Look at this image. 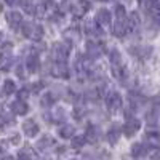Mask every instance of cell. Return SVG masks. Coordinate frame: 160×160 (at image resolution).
Returning a JSON list of instances; mask_svg holds the SVG:
<instances>
[{"label":"cell","instance_id":"cell-1","mask_svg":"<svg viewBox=\"0 0 160 160\" xmlns=\"http://www.w3.org/2000/svg\"><path fill=\"white\" fill-rule=\"evenodd\" d=\"M21 32L26 38L32 40V42H40L43 38V28L38 22H34V21H26Z\"/></svg>","mask_w":160,"mask_h":160},{"label":"cell","instance_id":"cell-2","mask_svg":"<svg viewBox=\"0 0 160 160\" xmlns=\"http://www.w3.org/2000/svg\"><path fill=\"white\" fill-rule=\"evenodd\" d=\"M71 45L66 42H55L51 45V58L53 61H59V62H66L71 55Z\"/></svg>","mask_w":160,"mask_h":160},{"label":"cell","instance_id":"cell-3","mask_svg":"<svg viewBox=\"0 0 160 160\" xmlns=\"http://www.w3.org/2000/svg\"><path fill=\"white\" fill-rule=\"evenodd\" d=\"M50 74L55 77V78L68 80V78H71V68L68 66V62L53 61L51 66H50Z\"/></svg>","mask_w":160,"mask_h":160},{"label":"cell","instance_id":"cell-4","mask_svg":"<svg viewBox=\"0 0 160 160\" xmlns=\"http://www.w3.org/2000/svg\"><path fill=\"white\" fill-rule=\"evenodd\" d=\"M5 21L7 24L10 26V28L15 31V32H19L22 29V26H24V18H22V13L16 11V10H10L5 13Z\"/></svg>","mask_w":160,"mask_h":160},{"label":"cell","instance_id":"cell-5","mask_svg":"<svg viewBox=\"0 0 160 160\" xmlns=\"http://www.w3.org/2000/svg\"><path fill=\"white\" fill-rule=\"evenodd\" d=\"M102 53H104V45L99 43L98 40H88V42H87V45H85V55L91 61L99 59L102 56Z\"/></svg>","mask_w":160,"mask_h":160},{"label":"cell","instance_id":"cell-6","mask_svg":"<svg viewBox=\"0 0 160 160\" xmlns=\"http://www.w3.org/2000/svg\"><path fill=\"white\" fill-rule=\"evenodd\" d=\"M68 10L72 13V16L75 19H80V18H83L87 13L91 10V2H90V0H78L77 3L69 5Z\"/></svg>","mask_w":160,"mask_h":160},{"label":"cell","instance_id":"cell-7","mask_svg":"<svg viewBox=\"0 0 160 160\" xmlns=\"http://www.w3.org/2000/svg\"><path fill=\"white\" fill-rule=\"evenodd\" d=\"M106 106H108V109L115 112V111H120L123 108V98L120 95L118 91H109L108 95H106Z\"/></svg>","mask_w":160,"mask_h":160},{"label":"cell","instance_id":"cell-8","mask_svg":"<svg viewBox=\"0 0 160 160\" xmlns=\"http://www.w3.org/2000/svg\"><path fill=\"white\" fill-rule=\"evenodd\" d=\"M139 128H141V122L138 118L131 117V118H127V122L122 125V133L127 138H131V136H135L136 133L139 131Z\"/></svg>","mask_w":160,"mask_h":160},{"label":"cell","instance_id":"cell-9","mask_svg":"<svg viewBox=\"0 0 160 160\" xmlns=\"http://www.w3.org/2000/svg\"><path fill=\"white\" fill-rule=\"evenodd\" d=\"M29 104L26 102L24 99H15L11 104H10V111H11V114L13 115H19V117H22V115H28L29 114Z\"/></svg>","mask_w":160,"mask_h":160},{"label":"cell","instance_id":"cell-10","mask_svg":"<svg viewBox=\"0 0 160 160\" xmlns=\"http://www.w3.org/2000/svg\"><path fill=\"white\" fill-rule=\"evenodd\" d=\"M83 136H85V139H87L88 142L96 144V142H99V139H101V128H99L98 125H95V123H88Z\"/></svg>","mask_w":160,"mask_h":160},{"label":"cell","instance_id":"cell-11","mask_svg":"<svg viewBox=\"0 0 160 160\" xmlns=\"http://www.w3.org/2000/svg\"><path fill=\"white\" fill-rule=\"evenodd\" d=\"M22 133L28 138H35L40 133V127H38V123L35 122L34 118H28V120L22 122Z\"/></svg>","mask_w":160,"mask_h":160},{"label":"cell","instance_id":"cell-12","mask_svg":"<svg viewBox=\"0 0 160 160\" xmlns=\"http://www.w3.org/2000/svg\"><path fill=\"white\" fill-rule=\"evenodd\" d=\"M83 32L88 34V35H93V37H101L104 34L102 31V26H99L95 19H91V21H87L85 26H83Z\"/></svg>","mask_w":160,"mask_h":160},{"label":"cell","instance_id":"cell-13","mask_svg":"<svg viewBox=\"0 0 160 160\" xmlns=\"http://www.w3.org/2000/svg\"><path fill=\"white\" fill-rule=\"evenodd\" d=\"M24 66H26V69H28L29 74H37V72L40 71V66H42V62H40L38 55H28Z\"/></svg>","mask_w":160,"mask_h":160},{"label":"cell","instance_id":"cell-14","mask_svg":"<svg viewBox=\"0 0 160 160\" xmlns=\"http://www.w3.org/2000/svg\"><path fill=\"white\" fill-rule=\"evenodd\" d=\"M144 139H146V144H148L151 149H157L158 146H160V133L157 130L151 128V130L146 131Z\"/></svg>","mask_w":160,"mask_h":160},{"label":"cell","instance_id":"cell-15","mask_svg":"<svg viewBox=\"0 0 160 160\" xmlns=\"http://www.w3.org/2000/svg\"><path fill=\"white\" fill-rule=\"evenodd\" d=\"M130 53L135 58H149L152 53V47L151 45H136V47H130Z\"/></svg>","mask_w":160,"mask_h":160},{"label":"cell","instance_id":"cell-16","mask_svg":"<svg viewBox=\"0 0 160 160\" xmlns=\"http://www.w3.org/2000/svg\"><path fill=\"white\" fill-rule=\"evenodd\" d=\"M95 21L99 26H109L112 24V13L108 8H99L95 15Z\"/></svg>","mask_w":160,"mask_h":160},{"label":"cell","instance_id":"cell-17","mask_svg":"<svg viewBox=\"0 0 160 160\" xmlns=\"http://www.w3.org/2000/svg\"><path fill=\"white\" fill-rule=\"evenodd\" d=\"M112 74L114 77L120 82V85H128V78H130V72L125 66H120V68H112Z\"/></svg>","mask_w":160,"mask_h":160},{"label":"cell","instance_id":"cell-18","mask_svg":"<svg viewBox=\"0 0 160 160\" xmlns=\"http://www.w3.org/2000/svg\"><path fill=\"white\" fill-rule=\"evenodd\" d=\"M128 32H130V28H128L127 19H125V21H115V22H114V26H112V34H114L115 37L122 38V37H125Z\"/></svg>","mask_w":160,"mask_h":160},{"label":"cell","instance_id":"cell-19","mask_svg":"<svg viewBox=\"0 0 160 160\" xmlns=\"http://www.w3.org/2000/svg\"><path fill=\"white\" fill-rule=\"evenodd\" d=\"M108 58H109V62H111L112 68H120V66H123L122 53H120L117 48H111V50H108Z\"/></svg>","mask_w":160,"mask_h":160},{"label":"cell","instance_id":"cell-20","mask_svg":"<svg viewBox=\"0 0 160 160\" xmlns=\"http://www.w3.org/2000/svg\"><path fill=\"white\" fill-rule=\"evenodd\" d=\"M149 146L148 144H144V142H135L131 146V155L135 157V158H141V157H146L149 152Z\"/></svg>","mask_w":160,"mask_h":160},{"label":"cell","instance_id":"cell-21","mask_svg":"<svg viewBox=\"0 0 160 160\" xmlns=\"http://www.w3.org/2000/svg\"><path fill=\"white\" fill-rule=\"evenodd\" d=\"M120 136H122V128H120L118 125H112L109 130H108V135H106V138H108V142L111 146H115L120 139Z\"/></svg>","mask_w":160,"mask_h":160},{"label":"cell","instance_id":"cell-22","mask_svg":"<svg viewBox=\"0 0 160 160\" xmlns=\"http://www.w3.org/2000/svg\"><path fill=\"white\" fill-rule=\"evenodd\" d=\"M13 66V55L11 51H5L0 53V71L2 72H8Z\"/></svg>","mask_w":160,"mask_h":160},{"label":"cell","instance_id":"cell-23","mask_svg":"<svg viewBox=\"0 0 160 160\" xmlns=\"http://www.w3.org/2000/svg\"><path fill=\"white\" fill-rule=\"evenodd\" d=\"M66 118H68V112H66V109L64 108H56L50 115V122L58 125V123L66 122Z\"/></svg>","mask_w":160,"mask_h":160},{"label":"cell","instance_id":"cell-24","mask_svg":"<svg viewBox=\"0 0 160 160\" xmlns=\"http://www.w3.org/2000/svg\"><path fill=\"white\" fill-rule=\"evenodd\" d=\"M58 136L62 138V139H72L75 136V127L71 125V123H64L58 130Z\"/></svg>","mask_w":160,"mask_h":160},{"label":"cell","instance_id":"cell-25","mask_svg":"<svg viewBox=\"0 0 160 160\" xmlns=\"http://www.w3.org/2000/svg\"><path fill=\"white\" fill-rule=\"evenodd\" d=\"M80 37H82V32H80V29H75V28H69L68 31L64 32V38H66V43H69L72 47V43L78 42Z\"/></svg>","mask_w":160,"mask_h":160},{"label":"cell","instance_id":"cell-26","mask_svg":"<svg viewBox=\"0 0 160 160\" xmlns=\"http://www.w3.org/2000/svg\"><path fill=\"white\" fill-rule=\"evenodd\" d=\"M53 144H55V139H53V138H51L50 135H43L42 138H40V139L37 141L35 148H37L38 151L45 152V151H48L50 148H53Z\"/></svg>","mask_w":160,"mask_h":160},{"label":"cell","instance_id":"cell-27","mask_svg":"<svg viewBox=\"0 0 160 160\" xmlns=\"http://www.w3.org/2000/svg\"><path fill=\"white\" fill-rule=\"evenodd\" d=\"M16 91H18V87L15 83V80L7 78L5 82L2 83V95L3 96H11L13 93H16Z\"/></svg>","mask_w":160,"mask_h":160},{"label":"cell","instance_id":"cell-28","mask_svg":"<svg viewBox=\"0 0 160 160\" xmlns=\"http://www.w3.org/2000/svg\"><path fill=\"white\" fill-rule=\"evenodd\" d=\"M58 98H59V96H56L55 93L48 91V93H45V95L42 96V99H40V104H42V108H47V109H48V108H51V106L56 104Z\"/></svg>","mask_w":160,"mask_h":160},{"label":"cell","instance_id":"cell-29","mask_svg":"<svg viewBox=\"0 0 160 160\" xmlns=\"http://www.w3.org/2000/svg\"><path fill=\"white\" fill-rule=\"evenodd\" d=\"M21 7H22V11L26 13V15H29V16L37 15V5H35L34 0H22Z\"/></svg>","mask_w":160,"mask_h":160},{"label":"cell","instance_id":"cell-30","mask_svg":"<svg viewBox=\"0 0 160 160\" xmlns=\"http://www.w3.org/2000/svg\"><path fill=\"white\" fill-rule=\"evenodd\" d=\"M114 16L117 21H125L128 18V13H127V8L122 5V3H115L114 5Z\"/></svg>","mask_w":160,"mask_h":160},{"label":"cell","instance_id":"cell-31","mask_svg":"<svg viewBox=\"0 0 160 160\" xmlns=\"http://www.w3.org/2000/svg\"><path fill=\"white\" fill-rule=\"evenodd\" d=\"M127 22H128V28H130V31H133V29H136L138 26H139V15L136 11H131V13H128V18H127Z\"/></svg>","mask_w":160,"mask_h":160},{"label":"cell","instance_id":"cell-32","mask_svg":"<svg viewBox=\"0 0 160 160\" xmlns=\"http://www.w3.org/2000/svg\"><path fill=\"white\" fill-rule=\"evenodd\" d=\"M85 142H87L85 136L75 135V136H74V138L71 139V148H74V149H82L83 146H85Z\"/></svg>","mask_w":160,"mask_h":160},{"label":"cell","instance_id":"cell-33","mask_svg":"<svg viewBox=\"0 0 160 160\" xmlns=\"http://www.w3.org/2000/svg\"><path fill=\"white\" fill-rule=\"evenodd\" d=\"M62 18H64V10H62V8H56V10L50 15V21H51V22H61Z\"/></svg>","mask_w":160,"mask_h":160},{"label":"cell","instance_id":"cell-34","mask_svg":"<svg viewBox=\"0 0 160 160\" xmlns=\"http://www.w3.org/2000/svg\"><path fill=\"white\" fill-rule=\"evenodd\" d=\"M139 7L144 10V11H152L157 5H155V0H139Z\"/></svg>","mask_w":160,"mask_h":160},{"label":"cell","instance_id":"cell-35","mask_svg":"<svg viewBox=\"0 0 160 160\" xmlns=\"http://www.w3.org/2000/svg\"><path fill=\"white\" fill-rule=\"evenodd\" d=\"M43 82H32L31 85H28V88H29V91H31V95H38L40 91L43 90Z\"/></svg>","mask_w":160,"mask_h":160},{"label":"cell","instance_id":"cell-36","mask_svg":"<svg viewBox=\"0 0 160 160\" xmlns=\"http://www.w3.org/2000/svg\"><path fill=\"white\" fill-rule=\"evenodd\" d=\"M72 115H74V118H75V120H83V117L87 115V111L82 108V106H75Z\"/></svg>","mask_w":160,"mask_h":160},{"label":"cell","instance_id":"cell-37","mask_svg":"<svg viewBox=\"0 0 160 160\" xmlns=\"http://www.w3.org/2000/svg\"><path fill=\"white\" fill-rule=\"evenodd\" d=\"M40 7L43 11H48L51 7H55V0H40Z\"/></svg>","mask_w":160,"mask_h":160},{"label":"cell","instance_id":"cell-38","mask_svg":"<svg viewBox=\"0 0 160 160\" xmlns=\"http://www.w3.org/2000/svg\"><path fill=\"white\" fill-rule=\"evenodd\" d=\"M16 160H34V158H32V155H31V152L28 149H24V151H21L18 154V158Z\"/></svg>","mask_w":160,"mask_h":160},{"label":"cell","instance_id":"cell-39","mask_svg":"<svg viewBox=\"0 0 160 160\" xmlns=\"http://www.w3.org/2000/svg\"><path fill=\"white\" fill-rule=\"evenodd\" d=\"M15 74H16V77H18V78H21V80H24V78H26V72H24V66H22V64H18V66H16Z\"/></svg>","mask_w":160,"mask_h":160},{"label":"cell","instance_id":"cell-40","mask_svg":"<svg viewBox=\"0 0 160 160\" xmlns=\"http://www.w3.org/2000/svg\"><path fill=\"white\" fill-rule=\"evenodd\" d=\"M151 16H152V19H154L157 24H160V8H158V7H155V8L151 11Z\"/></svg>","mask_w":160,"mask_h":160},{"label":"cell","instance_id":"cell-41","mask_svg":"<svg viewBox=\"0 0 160 160\" xmlns=\"http://www.w3.org/2000/svg\"><path fill=\"white\" fill-rule=\"evenodd\" d=\"M11 142H13V144H19V142H21V136H19V133H15V135L11 136Z\"/></svg>","mask_w":160,"mask_h":160},{"label":"cell","instance_id":"cell-42","mask_svg":"<svg viewBox=\"0 0 160 160\" xmlns=\"http://www.w3.org/2000/svg\"><path fill=\"white\" fill-rule=\"evenodd\" d=\"M19 2V0H5V3L8 5V7H13V5H16Z\"/></svg>","mask_w":160,"mask_h":160},{"label":"cell","instance_id":"cell-43","mask_svg":"<svg viewBox=\"0 0 160 160\" xmlns=\"http://www.w3.org/2000/svg\"><path fill=\"white\" fill-rule=\"evenodd\" d=\"M3 42H5V35H3V32H0V47H2Z\"/></svg>","mask_w":160,"mask_h":160},{"label":"cell","instance_id":"cell-44","mask_svg":"<svg viewBox=\"0 0 160 160\" xmlns=\"http://www.w3.org/2000/svg\"><path fill=\"white\" fill-rule=\"evenodd\" d=\"M96 2H101V3H108V2H112V0H96Z\"/></svg>","mask_w":160,"mask_h":160},{"label":"cell","instance_id":"cell-45","mask_svg":"<svg viewBox=\"0 0 160 160\" xmlns=\"http://www.w3.org/2000/svg\"><path fill=\"white\" fill-rule=\"evenodd\" d=\"M3 155H5V154H3V149L0 148V157H3Z\"/></svg>","mask_w":160,"mask_h":160},{"label":"cell","instance_id":"cell-46","mask_svg":"<svg viewBox=\"0 0 160 160\" xmlns=\"http://www.w3.org/2000/svg\"><path fill=\"white\" fill-rule=\"evenodd\" d=\"M155 5H157V7L160 8V0H155Z\"/></svg>","mask_w":160,"mask_h":160}]
</instances>
